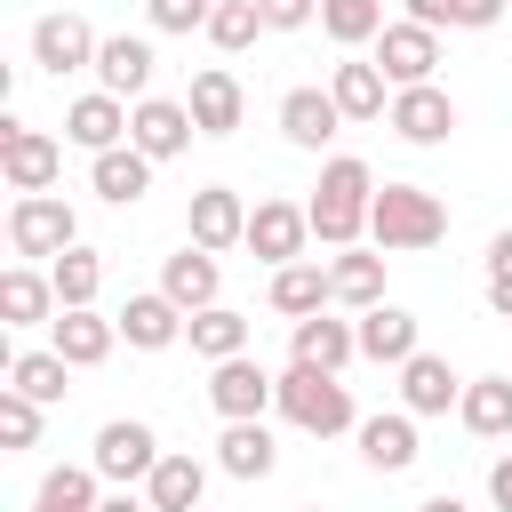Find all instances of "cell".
I'll use <instances>...</instances> for the list:
<instances>
[{
	"label": "cell",
	"mask_w": 512,
	"mask_h": 512,
	"mask_svg": "<svg viewBox=\"0 0 512 512\" xmlns=\"http://www.w3.org/2000/svg\"><path fill=\"white\" fill-rule=\"evenodd\" d=\"M320 304H328V272H320V264H304V256H296V264H280V272H272V312L304 320V312H320Z\"/></svg>",
	"instance_id": "f546056e"
},
{
	"label": "cell",
	"mask_w": 512,
	"mask_h": 512,
	"mask_svg": "<svg viewBox=\"0 0 512 512\" xmlns=\"http://www.w3.org/2000/svg\"><path fill=\"white\" fill-rule=\"evenodd\" d=\"M0 440H8V448H32V440H40V400H24L16 384L0 392Z\"/></svg>",
	"instance_id": "f35d334b"
},
{
	"label": "cell",
	"mask_w": 512,
	"mask_h": 512,
	"mask_svg": "<svg viewBox=\"0 0 512 512\" xmlns=\"http://www.w3.org/2000/svg\"><path fill=\"white\" fill-rule=\"evenodd\" d=\"M144 184H152V152L144 144H112V152H96V192L104 200H144Z\"/></svg>",
	"instance_id": "cb8c5ba5"
},
{
	"label": "cell",
	"mask_w": 512,
	"mask_h": 512,
	"mask_svg": "<svg viewBox=\"0 0 512 512\" xmlns=\"http://www.w3.org/2000/svg\"><path fill=\"white\" fill-rule=\"evenodd\" d=\"M256 8H264V32H296V24H312L320 0H256Z\"/></svg>",
	"instance_id": "b9f144b4"
},
{
	"label": "cell",
	"mask_w": 512,
	"mask_h": 512,
	"mask_svg": "<svg viewBox=\"0 0 512 512\" xmlns=\"http://www.w3.org/2000/svg\"><path fill=\"white\" fill-rule=\"evenodd\" d=\"M328 296L336 304H384V256H368V248H336V264H328Z\"/></svg>",
	"instance_id": "44dd1931"
},
{
	"label": "cell",
	"mask_w": 512,
	"mask_h": 512,
	"mask_svg": "<svg viewBox=\"0 0 512 512\" xmlns=\"http://www.w3.org/2000/svg\"><path fill=\"white\" fill-rule=\"evenodd\" d=\"M208 16H216V0H152L160 32H208Z\"/></svg>",
	"instance_id": "ab89813d"
},
{
	"label": "cell",
	"mask_w": 512,
	"mask_h": 512,
	"mask_svg": "<svg viewBox=\"0 0 512 512\" xmlns=\"http://www.w3.org/2000/svg\"><path fill=\"white\" fill-rule=\"evenodd\" d=\"M208 400H216V416H224V424H232V416H264V400H280V376H264L248 352H232V360H216Z\"/></svg>",
	"instance_id": "ba28073f"
},
{
	"label": "cell",
	"mask_w": 512,
	"mask_h": 512,
	"mask_svg": "<svg viewBox=\"0 0 512 512\" xmlns=\"http://www.w3.org/2000/svg\"><path fill=\"white\" fill-rule=\"evenodd\" d=\"M304 240H312V216H304L296 200H256V216H248V248H256L264 264H296Z\"/></svg>",
	"instance_id": "52a82bcc"
},
{
	"label": "cell",
	"mask_w": 512,
	"mask_h": 512,
	"mask_svg": "<svg viewBox=\"0 0 512 512\" xmlns=\"http://www.w3.org/2000/svg\"><path fill=\"white\" fill-rule=\"evenodd\" d=\"M360 456H368L376 472H408V464H416V424H408V416H368V424H360Z\"/></svg>",
	"instance_id": "f1b7e54d"
},
{
	"label": "cell",
	"mask_w": 512,
	"mask_h": 512,
	"mask_svg": "<svg viewBox=\"0 0 512 512\" xmlns=\"http://www.w3.org/2000/svg\"><path fill=\"white\" fill-rule=\"evenodd\" d=\"M376 64H384V80L392 88H416V80H432V64H440V32L432 24H384L376 32Z\"/></svg>",
	"instance_id": "5b68a950"
},
{
	"label": "cell",
	"mask_w": 512,
	"mask_h": 512,
	"mask_svg": "<svg viewBox=\"0 0 512 512\" xmlns=\"http://www.w3.org/2000/svg\"><path fill=\"white\" fill-rule=\"evenodd\" d=\"M392 128H400L408 144H440V136L456 128V104H448V88H432V80L400 88V96H392Z\"/></svg>",
	"instance_id": "7c38bea8"
},
{
	"label": "cell",
	"mask_w": 512,
	"mask_h": 512,
	"mask_svg": "<svg viewBox=\"0 0 512 512\" xmlns=\"http://www.w3.org/2000/svg\"><path fill=\"white\" fill-rule=\"evenodd\" d=\"M64 136L88 144V152H112V144L128 136V104H120L112 88H96V96H80V104L64 112Z\"/></svg>",
	"instance_id": "e0dca14e"
},
{
	"label": "cell",
	"mask_w": 512,
	"mask_h": 512,
	"mask_svg": "<svg viewBox=\"0 0 512 512\" xmlns=\"http://www.w3.org/2000/svg\"><path fill=\"white\" fill-rule=\"evenodd\" d=\"M280 408H288V424H296V432H320V440L352 424L344 384H336L328 368H304V360H288V376H280Z\"/></svg>",
	"instance_id": "3957f363"
},
{
	"label": "cell",
	"mask_w": 512,
	"mask_h": 512,
	"mask_svg": "<svg viewBox=\"0 0 512 512\" xmlns=\"http://www.w3.org/2000/svg\"><path fill=\"white\" fill-rule=\"evenodd\" d=\"M256 32H264V8L256 0H216V16H208V40L216 48H248Z\"/></svg>",
	"instance_id": "8d00e7d4"
},
{
	"label": "cell",
	"mask_w": 512,
	"mask_h": 512,
	"mask_svg": "<svg viewBox=\"0 0 512 512\" xmlns=\"http://www.w3.org/2000/svg\"><path fill=\"white\" fill-rule=\"evenodd\" d=\"M416 512H464V504H456V496H432V504H416Z\"/></svg>",
	"instance_id": "7dc6e473"
},
{
	"label": "cell",
	"mask_w": 512,
	"mask_h": 512,
	"mask_svg": "<svg viewBox=\"0 0 512 512\" xmlns=\"http://www.w3.org/2000/svg\"><path fill=\"white\" fill-rule=\"evenodd\" d=\"M112 344H120V320H104V312H88V304H64V312H56V352H64L72 368H96Z\"/></svg>",
	"instance_id": "9a60e30c"
},
{
	"label": "cell",
	"mask_w": 512,
	"mask_h": 512,
	"mask_svg": "<svg viewBox=\"0 0 512 512\" xmlns=\"http://www.w3.org/2000/svg\"><path fill=\"white\" fill-rule=\"evenodd\" d=\"M72 232H80V224H72V208H64L56 192H24V200L8 208V248H16V256H64Z\"/></svg>",
	"instance_id": "277c9868"
},
{
	"label": "cell",
	"mask_w": 512,
	"mask_h": 512,
	"mask_svg": "<svg viewBox=\"0 0 512 512\" xmlns=\"http://www.w3.org/2000/svg\"><path fill=\"white\" fill-rule=\"evenodd\" d=\"M200 488H208V472L192 456H160L152 464V512H200Z\"/></svg>",
	"instance_id": "4dcf8cb0"
},
{
	"label": "cell",
	"mask_w": 512,
	"mask_h": 512,
	"mask_svg": "<svg viewBox=\"0 0 512 512\" xmlns=\"http://www.w3.org/2000/svg\"><path fill=\"white\" fill-rule=\"evenodd\" d=\"M96 48H104V40H96L72 8H56V16L32 24V56H40L48 72H80V64H96Z\"/></svg>",
	"instance_id": "30bf717a"
},
{
	"label": "cell",
	"mask_w": 512,
	"mask_h": 512,
	"mask_svg": "<svg viewBox=\"0 0 512 512\" xmlns=\"http://www.w3.org/2000/svg\"><path fill=\"white\" fill-rule=\"evenodd\" d=\"M400 392H408V416H440L448 400H464V384H456V368L440 352H408L400 360Z\"/></svg>",
	"instance_id": "2e32d148"
},
{
	"label": "cell",
	"mask_w": 512,
	"mask_h": 512,
	"mask_svg": "<svg viewBox=\"0 0 512 512\" xmlns=\"http://www.w3.org/2000/svg\"><path fill=\"white\" fill-rule=\"evenodd\" d=\"M152 464H160V440H152V424H136V416H112L104 432H96V472L104 480H152Z\"/></svg>",
	"instance_id": "9c48e42d"
},
{
	"label": "cell",
	"mask_w": 512,
	"mask_h": 512,
	"mask_svg": "<svg viewBox=\"0 0 512 512\" xmlns=\"http://www.w3.org/2000/svg\"><path fill=\"white\" fill-rule=\"evenodd\" d=\"M328 96L344 104V120H376L384 112V64H336Z\"/></svg>",
	"instance_id": "1f68e13d"
},
{
	"label": "cell",
	"mask_w": 512,
	"mask_h": 512,
	"mask_svg": "<svg viewBox=\"0 0 512 512\" xmlns=\"http://www.w3.org/2000/svg\"><path fill=\"white\" fill-rule=\"evenodd\" d=\"M184 320H192V312H184V304L160 288V296H128V312H120V336H128L136 352H160V344H176V336H184Z\"/></svg>",
	"instance_id": "5bb4252c"
},
{
	"label": "cell",
	"mask_w": 512,
	"mask_h": 512,
	"mask_svg": "<svg viewBox=\"0 0 512 512\" xmlns=\"http://www.w3.org/2000/svg\"><path fill=\"white\" fill-rule=\"evenodd\" d=\"M184 336H192L200 360H232V352H248V320H240L232 304H200V312L184 320Z\"/></svg>",
	"instance_id": "d4e9b609"
},
{
	"label": "cell",
	"mask_w": 512,
	"mask_h": 512,
	"mask_svg": "<svg viewBox=\"0 0 512 512\" xmlns=\"http://www.w3.org/2000/svg\"><path fill=\"white\" fill-rule=\"evenodd\" d=\"M336 120H344V104H336L328 88H288V96H280V128H288V144H304V152H320V144L336 136Z\"/></svg>",
	"instance_id": "4fadbf2b"
},
{
	"label": "cell",
	"mask_w": 512,
	"mask_h": 512,
	"mask_svg": "<svg viewBox=\"0 0 512 512\" xmlns=\"http://www.w3.org/2000/svg\"><path fill=\"white\" fill-rule=\"evenodd\" d=\"M488 496H496V512H512V456L488 472Z\"/></svg>",
	"instance_id": "f6af8a7d"
},
{
	"label": "cell",
	"mask_w": 512,
	"mask_h": 512,
	"mask_svg": "<svg viewBox=\"0 0 512 512\" xmlns=\"http://www.w3.org/2000/svg\"><path fill=\"white\" fill-rule=\"evenodd\" d=\"M320 24L352 48V40H376L384 32V0H320Z\"/></svg>",
	"instance_id": "d590c367"
},
{
	"label": "cell",
	"mask_w": 512,
	"mask_h": 512,
	"mask_svg": "<svg viewBox=\"0 0 512 512\" xmlns=\"http://www.w3.org/2000/svg\"><path fill=\"white\" fill-rule=\"evenodd\" d=\"M352 352H360V328H344V320H328V312H304V320H296V360H304V368H328V376H336Z\"/></svg>",
	"instance_id": "d6986e66"
},
{
	"label": "cell",
	"mask_w": 512,
	"mask_h": 512,
	"mask_svg": "<svg viewBox=\"0 0 512 512\" xmlns=\"http://www.w3.org/2000/svg\"><path fill=\"white\" fill-rule=\"evenodd\" d=\"M64 368H72V360H64L56 344H48V352H16V360H8V384L48 408V400H64Z\"/></svg>",
	"instance_id": "836d02e7"
},
{
	"label": "cell",
	"mask_w": 512,
	"mask_h": 512,
	"mask_svg": "<svg viewBox=\"0 0 512 512\" xmlns=\"http://www.w3.org/2000/svg\"><path fill=\"white\" fill-rule=\"evenodd\" d=\"M216 448H224V472H232V480H264V472H272V432H264V416H232Z\"/></svg>",
	"instance_id": "4316f807"
},
{
	"label": "cell",
	"mask_w": 512,
	"mask_h": 512,
	"mask_svg": "<svg viewBox=\"0 0 512 512\" xmlns=\"http://www.w3.org/2000/svg\"><path fill=\"white\" fill-rule=\"evenodd\" d=\"M160 288H168L184 312L216 304V248H200V240H192V248H176V256H168V272H160Z\"/></svg>",
	"instance_id": "ffe728a7"
},
{
	"label": "cell",
	"mask_w": 512,
	"mask_h": 512,
	"mask_svg": "<svg viewBox=\"0 0 512 512\" xmlns=\"http://www.w3.org/2000/svg\"><path fill=\"white\" fill-rule=\"evenodd\" d=\"M368 232H376V248H432V240L448 232V208H440L424 184H376Z\"/></svg>",
	"instance_id": "7a4b0ae2"
},
{
	"label": "cell",
	"mask_w": 512,
	"mask_h": 512,
	"mask_svg": "<svg viewBox=\"0 0 512 512\" xmlns=\"http://www.w3.org/2000/svg\"><path fill=\"white\" fill-rule=\"evenodd\" d=\"M48 304H56V280H40V272H24V264L0 280V312H8V328H40Z\"/></svg>",
	"instance_id": "d6a6232c"
},
{
	"label": "cell",
	"mask_w": 512,
	"mask_h": 512,
	"mask_svg": "<svg viewBox=\"0 0 512 512\" xmlns=\"http://www.w3.org/2000/svg\"><path fill=\"white\" fill-rule=\"evenodd\" d=\"M96 80H104L112 96H144V80H152V48L128 40V32H112V40L96 48Z\"/></svg>",
	"instance_id": "603a6c76"
},
{
	"label": "cell",
	"mask_w": 512,
	"mask_h": 512,
	"mask_svg": "<svg viewBox=\"0 0 512 512\" xmlns=\"http://www.w3.org/2000/svg\"><path fill=\"white\" fill-rule=\"evenodd\" d=\"M192 240H200V248H232V240H248V208H240V192H224V184L192 192Z\"/></svg>",
	"instance_id": "ac0fdd59"
},
{
	"label": "cell",
	"mask_w": 512,
	"mask_h": 512,
	"mask_svg": "<svg viewBox=\"0 0 512 512\" xmlns=\"http://www.w3.org/2000/svg\"><path fill=\"white\" fill-rule=\"evenodd\" d=\"M184 104H192V120H200L208 136H232V128H240V80H232V72H200Z\"/></svg>",
	"instance_id": "83f0119b"
},
{
	"label": "cell",
	"mask_w": 512,
	"mask_h": 512,
	"mask_svg": "<svg viewBox=\"0 0 512 512\" xmlns=\"http://www.w3.org/2000/svg\"><path fill=\"white\" fill-rule=\"evenodd\" d=\"M360 352H368V360H408V352H416V312L368 304V312H360Z\"/></svg>",
	"instance_id": "484cf974"
},
{
	"label": "cell",
	"mask_w": 512,
	"mask_h": 512,
	"mask_svg": "<svg viewBox=\"0 0 512 512\" xmlns=\"http://www.w3.org/2000/svg\"><path fill=\"white\" fill-rule=\"evenodd\" d=\"M32 512H96V480L64 464V472H48V480H40V504H32Z\"/></svg>",
	"instance_id": "74e56055"
},
{
	"label": "cell",
	"mask_w": 512,
	"mask_h": 512,
	"mask_svg": "<svg viewBox=\"0 0 512 512\" xmlns=\"http://www.w3.org/2000/svg\"><path fill=\"white\" fill-rule=\"evenodd\" d=\"M488 304L512 320V232H496V240H488Z\"/></svg>",
	"instance_id": "60d3db41"
},
{
	"label": "cell",
	"mask_w": 512,
	"mask_h": 512,
	"mask_svg": "<svg viewBox=\"0 0 512 512\" xmlns=\"http://www.w3.org/2000/svg\"><path fill=\"white\" fill-rule=\"evenodd\" d=\"M96 512H144V504H136V496H104Z\"/></svg>",
	"instance_id": "bcb514c9"
},
{
	"label": "cell",
	"mask_w": 512,
	"mask_h": 512,
	"mask_svg": "<svg viewBox=\"0 0 512 512\" xmlns=\"http://www.w3.org/2000/svg\"><path fill=\"white\" fill-rule=\"evenodd\" d=\"M408 16H416V24H432V32H440V24H456V0H408Z\"/></svg>",
	"instance_id": "ee69618b"
},
{
	"label": "cell",
	"mask_w": 512,
	"mask_h": 512,
	"mask_svg": "<svg viewBox=\"0 0 512 512\" xmlns=\"http://www.w3.org/2000/svg\"><path fill=\"white\" fill-rule=\"evenodd\" d=\"M496 16H504V0H456V24H464V32H488Z\"/></svg>",
	"instance_id": "7bdbcfd3"
},
{
	"label": "cell",
	"mask_w": 512,
	"mask_h": 512,
	"mask_svg": "<svg viewBox=\"0 0 512 512\" xmlns=\"http://www.w3.org/2000/svg\"><path fill=\"white\" fill-rule=\"evenodd\" d=\"M48 280H56V312H64V304H96V288H104V264H96L88 248H64V256L48 264Z\"/></svg>",
	"instance_id": "e575fe53"
},
{
	"label": "cell",
	"mask_w": 512,
	"mask_h": 512,
	"mask_svg": "<svg viewBox=\"0 0 512 512\" xmlns=\"http://www.w3.org/2000/svg\"><path fill=\"white\" fill-rule=\"evenodd\" d=\"M456 416H464V432L504 440V432H512V376H480V384H464Z\"/></svg>",
	"instance_id": "7402d4cb"
},
{
	"label": "cell",
	"mask_w": 512,
	"mask_h": 512,
	"mask_svg": "<svg viewBox=\"0 0 512 512\" xmlns=\"http://www.w3.org/2000/svg\"><path fill=\"white\" fill-rule=\"evenodd\" d=\"M200 120H192V104H168V96H136V112H128V144H144L152 160H168V152H184V136H192Z\"/></svg>",
	"instance_id": "8fae6325"
},
{
	"label": "cell",
	"mask_w": 512,
	"mask_h": 512,
	"mask_svg": "<svg viewBox=\"0 0 512 512\" xmlns=\"http://www.w3.org/2000/svg\"><path fill=\"white\" fill-rule=\"evenodd\" d=\"M368 208H376V176L360 168V160H328L320 168V184H312V232L328 240V248H352L360 240V224H368Z\"/></svg>",
	"instance_id": "6da1fadb"
},
{
	"label": "cell",
	"mask_w": 512,
	"mask_h": 512,
	"mask_svg": "<svg viewBox=\"0 0 512 512\" xmlns=\"http://www.w3.org/2000/svg\"><path fill=\"white\" fill-rule=\"evenodd\" d=\"M0 168H8V184H16V192H48V184H56V168H64V152H56V136H40V128L8 120V128H0Z\"/></svg>",
	"instance_id": "8992f818"
}]
</instances>
